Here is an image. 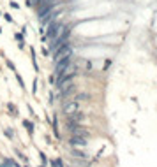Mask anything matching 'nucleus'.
Wrapping results in <instances>:
<instances>
[{"instance_id": "obj_3", "label": "nucleus", "mask_w": 157, "mask_h": 167, "mask_svg": "<svg viewBox=\"0 0 157 167\" xmlns=\"http://www.w3.org/2000/svg\"><path fill=\"white\" fill-rule=\"evenodd\" d=\"M76 111H78V102H76V100H73V102L64 106V113H65V115H73Z\"/></svg>"}, {"instance_id": "obj_2", "label": "nucleus", "mask_w": 157, "mask_h": 167, "mask_svg": "<svg viewBox=\"0 0 157 167\" xmlns=\"http://www.w3.org/2000/svg\"><path fill=\"white\" fill-rule=\"evenodd\" d=\"M71 146L73 148H87L88 146V141H87V137L73 136L71 137Z\"/></svg>"}, {"instance_id": "obj_5", "label": "nucleus", "mask_w": 157, "mask_h": 167, "mask_svg": "<svg viewBox=\"0 0 157 167\" xmlns=\"http://www.w3.org/2000/svg\"><path fill=\"white\" fill-rule=\"evenodd\" d=\"M69 63H71V56H69V58H64V60H58V62H57V72L60 74Z\"/></svg>"}, {"instance_id": "obj_6", "label": "nucleus", "mask_w": 157, "mask_h": 167, "mask_svg": "<svg viewBox=\"0 0 157 167\" xmlns=\"http://www.w3.org/2000/svg\"><path fill=\"white\" fill-rule=\"evenodd\" d=\"M23 125L27 127V128H28L30 132H32V130H34V125H30V121H23Z\"/></svg>"}, {"instance_id": "obj_4", "label": "nucleus", "mask_w": 157, "mask_h": 167, "mask_svg": "<svg viewBox=\"0 0 157 167\" xmlns=\"http://www.w3.org/2000/svg\"><path fill=\"white\" fill-rule=\"evenodd\" d=\"M73 157L78 158V160H88V155L85 153L83 150H80V148H73Z\"/></svg>"}, {"instance_id": "obj_1", "label": "nucleus", "mask_w": 157, "mask_h": 167, "mask_svg": "<svg viewBox=\"0 0 157 167\" xmlns=\"http://www.w3.org/2000/svg\"><path fill=\"white\" fill-rule=\"evenodd\" d=\"M71 53H73V49H71V46H69V44H64V46H60V48L57 49V55H55V60L58 62V60H64V58H69V56H71Z\"/></svg>"}]
</instances>
